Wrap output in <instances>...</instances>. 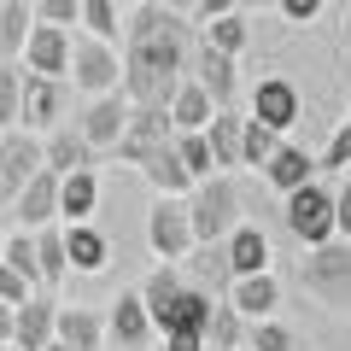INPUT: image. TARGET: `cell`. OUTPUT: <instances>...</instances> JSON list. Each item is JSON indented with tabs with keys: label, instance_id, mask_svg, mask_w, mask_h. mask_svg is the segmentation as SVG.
<instances>
[{
	"label": "cell",
	"instance_id": "6da1fadb",
	"mask_svg": "<svg viewBox=\"0 0 351 351\" xmlns=\"http://www.w3.org/2000/svg\"><path fill=\"white\" fill-rule=\"evenodd\" d=\"M188 47L193 29L182 24V12H164V6H135L123 18V94L129 106H170L176 82L188 71Z\"/></svg>",
	"mask_w": 351,
	"mask_h": 351
},
{
	"label": "cell",
	"instance_id": "7a4b0ae2",
	"mask_svg": "<svg viewBox=\"0 0 351 351\" xmlns=\"http://www.w3.org/2000/svg\"><path fill=\"white\" fill-rule=\"evenodd\" d=\"M299 287L328 311H351V240H322L304 246L299 258Z\"/></svg>",
	"mask_w": 351,
	"mask_h": 351
},
{
	"label": "cell",
	"instance_id": "3957f363",
	"mask_svg": "<svg viewBox=\"0 0 351 351\" xmlns=\"http://www.w3.org/2000/svg\"><path fill=\"white\" fill-rule=\"evenodd\" d=\"M182 205H188L193 240H228V228L246 223V217H240V188L228 182V176H205V182H193V193Z\"/></svg>",
	"mask_w": 351,
	"mask_h": 351
},
{
	"label": "cell",
	"instance_id": "277c9868",
	"mask_svg": "<svg viewBox=\"0 0 351 351\" xmlns=\"http://www.w3.org/2000/svg\"><path fill=\"white\" fill-rule=\"evenodd\" d=\"M281 223H287V234L299 240V246H322V240H334V193L322 188V182H304V188L281 193Z\"/></svg>",
	"mask_w": 351,
	"mask_h": 351
},
{
	"label": "cell",
	"instance_id": "5b68a950",
	"mask_svg": "<svg viewBox=\"0 0 351 351\" xmlns=\"http://www.w3.org/2000/svg\"><path fill=\"white\" fill-rule=\"evenodd\" d=\"M64 76L82 88L88 100H94V94H117V82H123V53H117L112 41L71 36V71Z\"/></svg>",
	"mask_w": 351,
	"mask_h": 351
},
{
	"label": "cell",
	"instance_id": "8992f818",
	"mask_svg": "<svg viewBox=\"0 0 351 351\" xmlns=\"http://www.w3.org/2000/svg\"><path fill=\"white\" fill-rule=\"evenodd\" d=\"M64 106H71L64 82L36 76V71H18V123H24V135H36V129H59L64 123Z\"/></svg>",
	"mask_w": 351,
	"mask_h": 351
},
{
	"label": "cell",
	"instance_id": "52a82bcc",
	"mask_svg": "<svg viewBox=\"0 0 351 351\" xmlns=\"http://www.w3.org/2000/svg\"><path fill=\"white\" fill-rule=\"evenodd\" d=\"M170 112L164 106H129V117H123V135H117V158L123 164H141L147 152H158V147H170Z\"/></svg>",
	"mask_w": 351,
	"mask_h": 351
},
{
	"label": "cell",
	"instance_id": "ba28073f",
	"mask_svg": "<svg viewBox=\"0 0 351 351\" xmlns=\"http://www.w3.org/2000/svg\"><path fill=\"white\" fill-rule=\"evenodd\" d=\"M147 246L158 252L164 263H182L193 246V228H188V205L182 199H158L147 211Z\"/></svg>",
	"mask_w": 351,
	"mask_h": 351
},
{
	"label": "cell",
	"instance_id": "9c48e42d",
	"mask_svg": "<svg viewBox=\"0 0 351 351\" xmlns=\"http://www.w3.org/2000/svg\"><path fill=\"white\" fill-rule=\"evenodd\" d=\"M24 71L64 82V71H71V29H64V24H41V18H36L29 36H24Z\"/></svg>",
	"mask_w": 351,
	"mask_h": 351
},
{
	"label": "cell",
	"instance_id": "30bf717a",
	"mask_svg": "<svg viewBox=\"0 0 351 351\" xmlns=\"http://www.w3.org/2000/svg\"><path fill=\"white\" fill-rule=\"evenodd\" d=\"M299 88L287 82V76H263L258 88H252V123L263 129H276V135H287L293 123H299Z\"/></svg>",
	"mask_w": 351,
	"mask_h": 351
},
{
	"label": "cell",
	"instance_id": "8fae6325",
	"mask_svg": "<svg viewBox=\"0 0 351 351\" xmlns=\"http://www.w3.org/2000/svg\"><path fill=\"white\" fill-rule=\"evenodd\" d=\"M12 217H18V228H24V234L59 223V176H53V170H36L24 188L12 193Z\"/></svg>",
	"mask_w": 351,
	"mask_h": 351
},
{
	"label": "cell",
	"instance_id": "7c38bea8",
	"mask_svg": "<svg viewBox=\"0 0 351 351\" xmlns=\"http://www.w3.org/2000/svg\"><path fill=\"white\" fill-rule=\"evenodd\" d=\"M223 304L240 316V322H263V316L281 311V281L269 276V269H258V276H234L223 293Z\"/></svg>",
	"mask_w": 351,
	"mask_h": 351
},
{
	"label": "cell",
	"instance_id": "4fadbf2b",
	"mask_svg": "<svg viewBox=\"0 0 351 351\" xmlns=\"http://www.w3.org/2000/svg\"><path fill=\"white\" fill-rule=\"evenodd\" d=\"M36 170H47V164H41V141L6 129V135H0V205H12V193L24 188Z\"/></svg>",
	"mask_w": 351,
	"mask_h": 351
},
{
	"label": "cell",
	"instance_id": "5bb4252c",
	"mask_svg": "<svg viewBox=\"0 0 351 351\" xmlns=\"http://www.w3.org/2000/svg\"><path fill=\"white\" fill-rule=\"evenodd\" d=\"M123 117H129V100H123V94H94L71 129H76L94 152H106V147H117V135H123Z\"/></svg>",
	"mask_w": 351,
	"mask_h": 351
},
{
	"label": "cell",
	"instance_id": "9a60e30c",
	"mask_svg": "<svg viewBox=\"0 0 351 351\" xmlns=\"http://www.w3.org/2000/svg\"><path fill=\"white\" fill-rule=\"evenodd\" d=\"M182 76H193V82H199L217 106H228V100H234V88H240L234 59H228V53H217V47H205L199 36H193V47H188V71H182Z\"/></svg>",
	"mask_w": 351,
	"mask_h": 351
},
{
	"label": "cell",
	"instance_id": "2e32d148",
	"mask_svg": "<svg viewBox=\"0 0 351 351\" xmlns=\"http://www.w3.org/2000/svg\"><path fill=\"white\" fill-rule=\"evenodd\" d=\"M182 269H188V287H205L217 299V293H228V281H234V269H228V246L223 240H193L188 258H182Z\"/></svg>",
	"mask_w": 351,
	"mask_h": 351
},
{
	"label": "cell",
	"instance_id": "e0dca14e",
	"mask_svg": "<svg viewBox=\"0 0 351 351\" xmlns=\"http://www.w3.org/2000/svg\"><path fill=\"white\" fill-rule=\"evenodd\" d=\"M106 334H112L123 351H147L152 339H158V328H152V316H147V304H141V293H123V299L112 304Z\"/></svg>",
	"mask_w": 351,
	"mask_h": 351
},
{
	"label": "cell",
	"instance_id": "ac0fdd59",
	"mask_svg": "<svg viewBox=\"0 0 351 351\" xmlns=\"http://www.w3.org/2000/svg\"><path fill=\"white\" fill-rule=\"evenodd\" d=\"M53 311H59L53 293H29L24 304H12V339H18V351H41L53 339Z\"/></svg>",
	"mask_w": 351,
	"mask_h": 351
},
{
	"label": "cell",
	"instance_id": "d6986e66",
	"mask_svg": "<svg viewBox=\"0 0 351 351\" xmlns=\"http://www.w3.org/2000/svg\"><path fill=\"white\" fill-rule=\"evenodd\" d=\"M112 263V240L94 223H64V269H82V276H100Z\"/></svg>",
	"mask_w": 351,
	"mask_h": 351
},
{
	"label": "cell",
	"instance_id": "ffe728a7",
	"mask_svg": "<svg viewBox=\"0 0 351 351\" xmlns=\"http://www.w3.org/2000/svg\"><path fill=\"white\" fill-rule=\"evenodd\" d=\"M164 112H170V129H176V135H199V129L211 123L217 100H211V94H205L199 82H193V76H182V82H176V94H170V106H164Z\"/></svg>",
	"mask_w": 351,
	"mask_h": 351
},
{
	"label": "cell",
	"instance_id": "44dd1931",
	"mask_svg": "<svg viewBox=\"0 0 351 351\" xmlns=\"http://www.w3.org/2000/svg\"><path fill=\"white\" fill-rule=\"evenodd\" d=\"M211 304H217V299H211L205 287H182V293L158 311V322H152V328H158V334H199L205 316H211Z\"/></svg>",
	"mask_w": 351,
	"mask_h": 351
},
{
	"label": "cell",
	"instance_id": "7402d4cb",
	"mask_svg": "<svg viewBox=\"0 0 351 351\" xmlns=\"http://www.w3.org/2000/svg\"><path fill=\"white\" fill-rule=\"evenodd\" d=\"M41 164H47L53 176H71V170H94V147H88L82 135H76L71 123L47 129V141H41Z\"/></svg>",
	"mask_w": 351,
	"mask_h": 351
},
{
	"label": "cell",
	"instance_id": "603a6c76",
	"mask_svg": "<svg viewBox=\"0 0 351 351\" xmlns=\"http://www.w3.org/2000/svg\"><path fill=\"white\" fill-rule=\"evenodd\" d=\"M263 182L276 193H293V188H304V182H316V158L304 147H293V141H281V147L269 152V164H263Z\"/></svg>",
	"mask_w": 351,
	"mask_h": 351
},
{
	"label": "cell",
	"instance_id": "cb8c5ba5",
	"mask_svg": "<svg viewBox=\"0 0 351 351\" xmlns=\"http://www.w3.org/2000/svg\"><path fill=\"white\" fill-rule=\"evenodd\" d=\"M53 339L59 346H71V351H100V339H106V322L94 311H82V304H71V311H53Z\"/></svg>",
	"mask_w": 351,
	"mask_h": 351
},
{
	"label": "cell",
	"instance_id": "d4e9b609",
	"mask_svg": "<svg viewBox=\"0 0 351 351\" xmlns=\"http://www.w3.org/2000/svg\"><path fill=\"white\" fill-rule=\"evenodd\" d=\"M141 176H147L152 188H158V199H188L193 193V176L182 170V158H176V147H158L141 158Z\"/></svg>",
	"mask_w": 351,
	"mask_h": 351
},
{
	"label": "cell",
	"instance_id": "484cf974",
	"mask_svg": "<svg viewBox=\"0 0 351 351\" xmlns=\"http://www.w3.org/2000/svg\"><path fill=\"white\" fill-rule=\"evenodd\" d=\"M223 246H228V269H234V276H258V269H269V240H263L258 223H234Z\"/></svg>",
	"mask_w": 351,
	"mask_h": 351
},
{
	"label": "cell",
	"instance_id": "4316f807",
	"mask_svg": "<svg viewBox=\"0 0 351 351\" xmlns=\"http://www.w3.org/2000/svg\"><path fill=\"white\" fill-rule=\"evenodd\" d=\"M94 205H100V182H94V170L59 176V223H88Z\"/></svg>",
	"mask_w": 351,
	"mask_h": 351
},
{
	"label": "cell",
	"instance_id": "83f0119b",
	"mask_svg": "<svg viewBox=\"0 0 351 351\" xmlns=\"http://www.w3.org/2000/svg\"><path fill=\"white\" fill-rule=\"evenodd\" d=\"M64 276H71L64 269V223H47V228H36V287L53 293Z\"/></svg>",
	"mask_w": 351,
	"mask_h": 351
},
{
	"label": "cell",
	"instance_id": "f1b7e54d",
	"mask_svg": "<svg viewBox=\"0 0 351 351\" xmlns=\"http://www.w3.org/2000/svg\"><path fill=\"white\" fill-rule=\"evenodd\" d=\"M205 147H211V164H217V170L240 164V117L228 112V106H217V112H211V123H205Z\"/></svg>",
	"mask_w": 351,
	"mask_h": 351
},
{
	"label": "cell",
	"instance_id": "f546056e",
	"mask_svg": "<svg viewBox=\"0 0 351 351\" xmlns=\"http://www.w3.org/2000/svg\"><path fill=\"white\" fill-rule=\"evenodd\" d=\"M36 24V0H0V59H18Z\"/></svg>",
	"mask_w": 351,
	"mask_h": 351
},
{
	"label": "cell",
	"instance_id": "4dcf8cb0",
	"mask_svg": "<svg viewBox=\"0 0 351 351\" xmlns=\"http://www.w3.org/2000/svg\"><path fill=\"white\" fill-rule=\"evenodd\" d=\"M199 339H205V351H240V346H246V322L217 299L211 316H205V328H199Z\"/></svg>",
	"mask_w": 351,
	"mask_h": 351
},
{
	"label": "cell",
	"instance_id": "1f68e13d",
	"mask_svg": "<svg viewBox=\"0 0 351 351\" xmlns=\"http://www.w3.org/2000/svg\"><path fill=\"white\" fill-rule=\"evenodd\" d=\"M182 287H188L182 263H158V269H152V276L141 281V304H147V316H152V322H158V311H164V304H170Z\"/></svg>",
	"mask_w": 351,
	"mask_h": 351
},
{
	"label": "cell",
	"instance_id": "d6a6232c",
	"mask_svg": "<svg viewBox=\"0 0 351 351\" xmlns=\"http://www.w3.org/2000/svg\"><path fill=\"white\" fill-rule=\"evenodd\" d=\"M76 24H82V36H94V41H112V47H117V36H123L117 0H82V6H76Z\"/></svg>",
	"mask_w": 351,
	"mask_h": 351
},
{
	"label": "cell",
	"instance_id": "836d02e7",
	"mask_svg": "<svg viewBox=\"0 0 351 351\" xmlns=\"http://www.w3.org/2000/svg\"><path fill=\"white\" fill-rule=\"evenodd\" d=\"M199 41L205 47H217V53H228V59H240V47H246V24H240V12H223V18H205L199 24Z\"/></svg>",
	"mask_w": 351,
	"mask_h": 351
},
{
	"label": "cell",
	"instance_id": "e575fe53",
	"mask_svg": "<svg viewBox=\"0 0 351 351\" xmlns=\"http://www.w3.org/2000/svg\"><path fill=\"white\" fill-rule=\"evenodd\" d=\"M281 141H287V135H276V129H263V123H252V117H240V164L263 170V164H269V152H276Z\"/></svg>",
	"mask_w": 351,
	"mask_h": 351
},
{
	"label": "cell",
	"instance_id": "d590c367",
	"mask_svg": "<svg viewBox=\"0 0 351 351\" xmlns=\"http://www.w3.org/2000/svg\"><path fill=\"white\" fill-rule=\"evenodd\" d=\"M246 351H304L293 328H281L276 316H263V322H246Z\"/></svg>",
	"mask_w": 351,
	"mask_h": 351
},
{
	"label": "cell",
	"instance_id": "8d00e7d4",
	"mask_svg": "<svg viewBox=\"0 0 351 351\" xmlns=\"http://www.w3.org/2000/svg\"><path fill=\"white\" fill-rule=\"evenodd\" d=\"M170 147H176V158H182V170H188L193 182L217 176V164H211V147H205V129H199V135H170Z\"/></svg>",
	"mask_w": 351,
	"mask_h": 351
},
{
	"label": "cell",
	"instance_id": "74e56055",
	"mask_svg": "<svg viewBox=\"0 0 351 351\" xmlns=\"http://www.w3.org/2000/svg\"><path fill=\"white\" fill-rule=\"evenodd\" d=\"M0 263H12L18 276L36 281V234H24V228H18V234H6V246H0ZM36 293H41V287H36Z\"/></svg>",
	"mask_w": 351,
	"mask_h": 351
},
{
	"label": "cell",
	"instance_id": "f35d334b",
	"mask_svg": "<svg viewBox=\"0 0 351 351\" xmlns=\"http://www.w3.org/2000/svg\"><path fill=\"white\" fill-rule=\"evenodd\" d=\"M6 129H18V64L12 59L0 64V135Z\"/></svg>",
	"mask_w": 351,
	"mask_h": 351
},
{
	"label": "cell",
	"instance_id": "ab89813d",
	"mask_svg": "<svg viewBox=\"0 0 351 351\" xmlns=\"http://www.w3.org/2000/svg\"><path fill=\"white\" fill-rule=\"evenodd\" d=\"M316 170H351V117L334 129V141H328V152L316 158Z\"/></svg>",
	"mask_w": 351,
	"mask_h": 351
},
{
	"label": "cell",
	"instance_id": "60d3db41",
	"mask_svg": "<svg viewBox=\"0 0 351 351\" xmlns=\"http://www.w3.org/2000/svg\"><path fill=\"white\" fill-rule=\"evenodd\" d=\"M29 293H36V281H29V276H18L12 263H0V304H24Z\"/></svg>",
	"mask_w": 351,
	"mask_h": 351
},
{
	"label": "cell",
	"instance_id": "b9f144b4",
	"mask_svg": "<svg viewBox=\"0 0 351 351\" xmlns=\"http://www.w3.org/2000/svg\"><path fill=\"white\" fill-rule=\"evenodd\" d=\"M76 6H82V0H36V18H41V24H64V29H71L76 24Z\"/></svg>",
	"mask_w": 351,
	"mask_h": 351
},
{
	"label": "cell",
	"instance_id": "7bdbcfd3",
	"mask_svg": "<svg viewBox=\"0 0 351 351\" xmlns=\"http://www.w3.org/2000/svg\"><path fill=\"white\" fill-rule=\"evenodd\" d=\"M334 240H351V182L334 193Z\"/></svg>",
	"mask_w": 351,
	"mask_h": 351
},
{
	"label": "cell",
	"instance_id": "ee69618b",
	"mask_svg": "<svg viewBox=\"0 0 351 351\" xmlns=\"http://www.w3.org/2000/svg\"><path fill=\"white\" fill-rule=\"evenodd\" d=\"M281 6V18H287V24H311L316 12H322V0H276Z\"/></svg>",
	"mask_w": 351,
	"mask_h": 351
},
{
	"label": "cell",
	"instance_id": "f6af8a7d",
	"mask_svg": "<svg viewBox=\"0 0 351 351\" xmlns=\"http://www.w3.org/2000/svg\"><path fill=\"white\" fill-rule=\"evenodd\" d=\"M158 339H164V351H205L199 334H158Z\"/></svg>",
	"mask_w": 351,
	"mask_h": 351
},
{
	"label": "cell",
	"instance_id": "bcb514c9",
	"mask_svg": "<svg viewBox=\"0 0 351 351\" xmlns=\"http://www.w3.org/2000/svg\"><path fill=\"white\" fill-rule=\"evenodd\" d=\"M240 0H193V12H199V24L205 18H223V12H234Z\"/></svg>",
	"mask_w": 351,
	"mask_h": 351
},
{
	"label": "cell",
	"instance_id": "7dc6e473",
	"mask_svg": "<svg viewBox=\"0 0 351 351\" xmlns=\"http://www.w3.org/2000/svg\"><path fill=\"white\" fill-rule=\"evenodd\" d=\"M152 6H164V12H193V0H152Z\"/></svg>",
	"mask_w": 351,
	"mask_h": 351
},
{
	"label": "cell",
	"instance_id": "c3c4849f",
	"mask_svg": "<svg viewBox=\"0 0 351 351\" xmlns=\"http://www.w3.org/2000/svg\"><path fill=\"white\" fill-rule=\"evenodd\" d=\"M0 339H12V304H0Z\"/></svg>",
	"mask_w": 351,
	"mask_h": 351
},
{
	"label": "cell",
	"instance_id": "681fc988",
	"mask_svg": "<svg viewBox=\"0 0 351 351\" xmlns=\"http://www.w3.org/2000/svg\"><path fill=\"white\" fill-rule=\"evenodd\" d=\"M41 351H71V346H59V339H47V346H41Z\"/></svg>",
	"mask_w": 351,
	"mask_h": 351
},
{
	"label": "cell",
	"instance_id": "f907efd6",
	"mask_svg": "<svg viewBox=\"0 0 351 351\" xmlns=\"http://www.w3.org/2000/svg\"><path fill=\"white\" fill-rule=\"evenodd\" d=\"M252 6H276V0H252Z\"/></svg>",
	"mask_w": 351,
	"mask_h": 351
},
{
	"label": "cell",
	"instance_id": "816d5d0a",
	"mask_svg": "<svg viewBox=\"0 0 351 351\" xmlns=\"http://www.w3.org/2000/svg\"><path fill=\"white\" fill-rule=\"evenodd\" d=\"M0 246H6V228H0Z\"/></svg>",
	"mask_w": 351,
	"mask_h": 351
},
{
	"label": "cell",
	"instance_id": "f5cc1de1",
	"mask_svg": "<svg viewBox=\"0 0 351 351\" xmlns=\"http://www.w3.org/2000/svg\"><path fill=\"white\" fill-rule=\"evenodd\" d=\"M346 29H351V12H346Z\"/></svg>",
	"mask_w": 351,
	"mask_h": 351
},
{
	"label": "cell",
	"instance_id": "db71d44e",
	"mask_svg": "<svg viewBox=\"0 0 351 351\" xmlns=\"http://www.w3.org/2000/svg\"><path fill=\"white\" fill-rule=\"evenodd\" d=\"M346 182H351V170H346Z\"/></svg>",
	"mask_w": 351,
	"mask_h": 351
}]
</instances>
